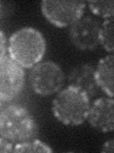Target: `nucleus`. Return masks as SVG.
Masks as SVG:
<instances>
[{
  "instance_id": "f257e3e1",
  "label": "nucleus",
  "mask_w": 114,
  "mask_h": 153,
  "mask_svg": "<svg viewBox=\"0 0 114 153\" xmlns=\"http://www.w3.org/2000/svg\"><path fill=\"white\" fill-rule=\"evenodd\" d=\"M46 40L40 31L24 27L15 31L9 39L10 56L23 68H32L41 62L46 53Z\"/></svg>"
},
{
  "instance_id": "f03ea898",
  "label": "nucleus",
  "mask_w": 114,
  "mask_h": 153,
  "mask_svg": "<svg viewBox=\"0 0 114 153\" xmlns=\"http://www.w3.org/2000/svg\"><path fill=\"white\" fill-rule=\"evenodd\" d=\"M90 107L88 96L73 86L60 90L52 100L51 111L64 126H78L87 121Z\"/></svg>"
},
{
  "instance_id": "7ed1b4c3",
  "label": "nucleus",
  "mask_w": 114,
  "mask_h": 153,
  "mask_svg": "<svg viewBox=\"0 0 114 153\" xmlns=\"http://www.w3.org/2000/svg\"><path fill=\"white\" fill-rule=\"evenodd\" d=\"M37 131L35 119L22 105H9L0 112V136L12 143L31 140Z\"/></svg>"
},
{
  "instance_id": "20e7f679",
  "label": "nucleus",
  "mask_w": 114,
  "mask_h": 153,
  "mask_svg": "<svg viewBox=\"0 0 114 153\" xmlns=\"http://www.w3.org/2000/svg\"><path fill=\"white\" fill-rule=\"evenodd\" d=\"M66 76L61 67L47 60L32 67L30 74L31 86L35 94L48 97L58 93L64 86Z\"/></svg>"
},
{
  "instance_id": "39448f33",
  "label": "nucleus",
  "mask_w": 114,
  "mask_h": 153,
  "mask_svg": "<svg viewBox=\"0 0 114 153\" xmlns=\"http://www.w3.org/2000/svg\"><path fill=\"white\" fill-rule=\"evenodd\" d=\"M41 12L50 24L56 27H70L83 16L86 3L84 1L44 0L41 2Z\"/></svg>"
},
{
  "instance_id": "423d86ee",
  "label": "nucleus",
  "mask_w": 114,
  "mask_h": 153,
  "mask_svg": "<svg viewBox=\"0 0 114 153\" xmlns=\"http://www.w3.org/2000/svg\"><path fill=\"white\" fill-rule=\"evenodd\" d=\"M25 86V71L11 56L0 57V100L9 102Z\"/></svg>"
},
{
  "instance_id": "0eeeda50",
  "label": "nucleus",
  "mask_w": 114,
  "mask_h": 153,
  "mask_svg": "<svg viewBox=\"0 0 114 153\" xmlns=\"http://www.w3.org/2000/svg\"><path fill=\"white\" fill-rule=\"evenodd\" d=\"M101 25L93 17L81 16L69 28V38L79 50H93L100 45Z\"/></svg>"
},
{
  "instance_id": "6e6552de",
  "label": "nucleus",
  "mask_w": 114,
  "mask_h": 153,
  "mask_svg": "<svg viewBox=\"0 0 114 153\" xmlns=\"http://www.w3.org/2000/svg\"><path fill=\"white\" fill-rule=\"evenodd\" d=\"M87 121L94 129L102 133L114 130V102L113 98L101 97L90 104Z\"/></svg>"
},
{
  "instance_id": "1a4fd4ad",
  "label": "nucleus",
  "mask_w": 114,
  "mask_h": 153,
  "mask_svg": "<svg viewBox=\"0 0 114 153\" xmlns=\"http://www.w3.org/2000/svg\"><path fill=\"white\" fill-rule=\"evenodd\" d=\"M68 82L70 86L82 90L89 99L96 97L100 91L95 79V67L90 63L73 67L68 75Z\"/></svg>"
},
{
  "instance_id": "9d476101",
  "label": "nucleus",
  "mask_w": 114,
  "mask_h": 153,
  "mask_svg": "<svg viewBox=\"0 0 114 153\" xmlns=\"http://www.w3.org/2000/svg\"><path fill=\"white\" fill-rule=\"evenodd\" d=\"M113 54L104 56L95 67V79L98 87L110 98H113Z\"/></svg>"
},
{
  "instance_id": "9b49d317",
  "label": "nucleus",
  "mask_w": 114,
  "mask_h": 153,
  "mask_svg": "<svg viewBox=\"0 0 114 153\" xmlns=\"http://www.w3.org/2000/svg\"><path fill=\"white\" fill-rule=\"evenodd\" d=\"M113 17L104 19L100 28V45L109 54H112L114 50L113 30L114 23Z\"/></svg>"
},
{
  "instance_id": "f8f14e48",
  "label": "nucleus",
  "mask_w": 114,
  "mask_h": 153,
  "mask_svg": "<svg viewBox=\"0 0 114 153\" xmlns=\"http://www.w3.org/2000/svg\"><path fill=\"white\" fill-rule=\"evenodd\" d=\"M13 152L21 153V152H46L50 153L52 152V148L47 145L46 143L42 142L36 139H31L26 142L15 143L13 147Z\"/></svg>"
},
{
  "instance_id": "ddd939ff",
  "label": "nucleus",
  "mask_w": 114,
  "mask_h": 153,
  "mask_svg": "<svg viewBox=\"0 0 114 153\" xmlns=\"http://www.w3.org/2000/svg\"><path fill=\"white\" fill-rule=\"evenodd\" d=\"M88 8L94 14L104 19L113 17L114 14V2L113 0L104 1H88Z\"/></svg>"
},
{
  "instance_id": "4468645a",
  "label": "nucleus",
  "mask_w": 114,
  "mask_h": 153,
  "mask_svg": "<svg viewBox=\"0 0 114 153\" xmlns=\"http://www.w3.org/2000/svg\"><path fill=\"white\" fill-rule=\"evenodd\" d=\"M13 150V145L4 137L0 136V152H12Z\"/></svg>"
},
{
  "instance_id": "2eb2a0df",
  "label": "nucleus",
  "mask_w": 114,
  "mask_h": 153,
  "mask_svg": "<svg viewBox=\"0 0 114 153\" xmlns=\"http://www.w3.org/2000/svg\"><path fill=\"white\" fill-rule=\"evenodd\" d=\"M7 52V38L4 32L0 29V57L6 56Z\"/></svg>"
},
{
  "instance_id": "dca6fc26",
  "label": "nucleus",
  "mask_w": 114,
  "mask_h": 153,
  "mask_svg": "<svg viewBox=\"0 0 114 153\" xmlns=\"http://www.w3.org/2000/svg\"><path fill=\"white\" fill-rule=\"evenodd\" d=\"M114 151V141L108 140L103 145V147L101 149V152H108V153H113Z\"/></svg>"
},
{
  "instance_id": "f3484780",
  "label": "nucleus",
  "mask_w": 114,
  "mask_h": 153,
  "mask_svg": "<svg viewBox=\"0 0 114 153\" xmlns=\"http://www.w3.org/2000/svg\"><path fill=\"white\" fill-rule=\"evenodd\" d=\"M0 8H1V4H0Z\"/></svg>"
}]
</instances>
